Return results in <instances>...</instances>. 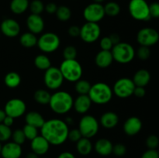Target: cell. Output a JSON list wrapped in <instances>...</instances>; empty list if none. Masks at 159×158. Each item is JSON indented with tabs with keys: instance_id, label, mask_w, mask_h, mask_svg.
<instances>
[{
	"instance_id": "obj_52",
	"label": "cell",
	"mask_w": 159,
	"mask_h": 158,
	"mask_svg": "<svg viewBox=\"0 0 159 158\" xmlns=\"http://www.w3.org/2000/svg\"><path fill=\"white\" fill-rule=\"evenodd\" d=\"M57 158H75V155L73 154L71 152H68V151H65V152H62L61 153L58 155Z\"/></svg>"
},
{
	"instance_id": "obj_31",
	"label": "cell",
	"mask_w": 159,
	"mask_h": 158,
	"mask_svg": "<svg viewBox=\"0 0 159 158\" xmlns=\"http://www.w3.org/2000/svg\"><path fill=\"white\" fill-rule=\"evenodd\" d=\"M51 94L45 89H38L34 92V99L40 105H46L49 104Z\"/></svg>"
},
{
	"instance_id": "obj_44",
	"label": "cell",
	"mask_w": 159,
	"mask_h": 158,
	"mask_svg": "<svg viewBox=\"0 0 159 158\" xmlns=\"http://www.w3.org/2000/svg\"><path fill=\"white\" fill-rule=\"evenodd\" d=\"M82 137V136L79 129H73L69 130V132H68V139H69L71 142L77 143Z\"/></svg>"
},
{
	"instance_id": "obj_34",
	"label": "cell",
	"mask_w": 159,
	"mask_h": 158,
	"mask_svg": "<svg viewBox=\"0 0 159 158\" xmlns=\"http://www.w3.org/2000/svg\"><path fill=\"white\" fill-rule=\"evenodd\" d=\"M56 16L60 21L66 22L69 20L71 17V11L68 6H61L57 7L55 12Z\"/></svg>"
},
{
	"instance_id": "obj_28",
	"label": "cell",
	"mask_w": 159,
	"mask_h": 158,
	"mask_svg": "<svg viewBox=\"0 0 159 158\" xmlns=\"http://www.w3.org/2000/svg\"><path fill=\"white\" fill-rule=\"evenodd\" d=\"M20 44L26 48H32L37 44V37L31 32H26L22 34L20 38Z\"/></svg>"
},
{
	"instance_id": "obj_32",
	"label": "cell",
	"mask_w": 159,
	"mask_h": 158,
	"mask_svg": "<svg viewBox=\"0 0 159 158\" xmlns=\"http://www.w3.org/2000/svg\"><path fill=\"white\" fill-rule=\"evenodd\" d=\"M92 85L86 80L79 79L75 82V89L79 94H88Z\"/></svg>"
},
{
	"instance_id": "obj_53",
	"label": "cell",
	"mask_w": 159,
	"mask_h": 158,
	"mask_svg": "<svg viewBox=\"0 0 159 158\" xmlns=\"http://www.w3.org/2000/svg\"><path fill=\"white\" fill-rule=\"evenodd\" d=\"M6 112H5L4 110L0 109V123H2L3 120H4V119L6 118Z\"/></svg>"
},
{
	"instance_id": "obj_20",
	"label": "cell",
	"mask_w": 159,
	"mask_h": 158,
	"mask_svg": "<svg viewBox=\"0 0 159 158\" xmlns=\"http://www.w3.org/2000/svg\"><path fill=\"white\" fill-rule=\"evenodd\" d=\"M92 101L88 94H79L74 100L73 107L76 112L79 114H85L90 109Z\"/></svg>"
},
{
	"instance_id": "obj_15",
	"label": "cell",
	"mask_w": 159,
	"mask_h": 158,
	"mask_svg": "<svg viewBox=\"0 0 159 158\" xmlns=\"http://www.w3.org/2000/svg\"><path fill=\"white\" fill-rule=\"evenodd\" d=\"M1 31L5 36L10 38L17 37L20 33V26L13 19H6L1 23Z\"/></svg>"
},
{
	"instance_id": "obj_14",
	"label": "cell",
	"mask_w": 159,
	"mask_h": 158,
	"mask_svg": "<svg viewBox=\"0 0 159 158\" xmlns=\"http://www.w3.org/2000/svg\"><path fill=\"white\" fill-rule=\"evenodd\" d=\"M4 111L6 116L16 119L25 114L26 111V105L22 99H12L6 102Z\"/></svg>"
},
{
	"instance_id": "obj_9",
	"label": "cell",
	"mask_w": 159,
	"mask_h": 158,
	"mask_svg": "<svg viewBox=\"0 0 159 158\" xmlns=\"http://www.w3.org/2000/svg\"><path fill=\"white\" fill-rule=\"evenodd\" d=\"M136 85L129 77H121L114 83L113 92L120 99H127L133 95Z\"/></svg>"
},
{
	"instance_id": "obj_56",
	"label": "cell",
	"mask_w": 159,
	"mask_h": 158,
	"mask_svg": "<svg viewBox=\"0 0 159 158\" xmlns=\"http://www.w3.org/2000/svg\"><path fill=\"white\" fill-rule=\"evenodd\" d=\"M94 2L96 3H99V4H102V2H103L104 0H93Z\"/></svg>"
},
{
	"instance_id": "obj_49",
	"label": "cell",
	"mask_w": 159,
	"mask_h": 158,
	"mask_svg": "<svg viewBox=\"0 0 159 158\" xmlns=\"http://www.w3.org/2000/svg\"><path fill=\"white\" fill-rule=\"evenodd\" d=\"M146 94L145 89H144V87H140V86H136L134 88V94L136 97L138 98H143Z\"/></svg>"
},
{
	"instance_id": "obj_40",
	"label": "cell",
	"mask_w": 159,
	"mask_h": 158,
	"mask_svg": "<svg viewBox=\"0 0 159 158\" xmlns=\"http://www.w3.org/2000/svg\"><path fill=\"white\" fill-rule=\"evenodd\" d=\"M151 55V50L149 47L141 46L137 51V56L141 60H146L149 58Z\"/></svg>"
},
{
	"instance_id": "obj_35",
	"label": "cell",
	"mask_w": 159,
	"mask_h": 158,
	"mask_svg": "<svg viewBox=\"0 0 159 158\" xmlns=\"http://www.w3.org/2000/svg\"><path fill=\"white\" fill-rule=\"evenodd\" d=\"M44 4L41 0H33L30 3L29 8L32 14L40 15L44 11Z\"/></svg>"
},
{
	"instance_id": "obj_12",
	"label": "cell",
	"mask_w": 159,
	"mask_h": 158,
	"mask_svg": "<svg viewBox=\"0 0 159 158\" xmlns=\"http://www.w3.org/2000/svg\"><path fill=\"white\" fill-rule=\"evenodd\" d=\"M159 40V33L154 28L144 27L137 34V41L141 46H149L156 44Z\"/></svg>"
},
{
	"instance_id": "obj_1",
	"label": "cell",
	"mask_w": 159,
	"mask_h": 158,
	"mask_svg": "<svg viewBox=\"0 0 159 158\" xmlns=\"http://www.w3.org/2000/svg\"><path fill=\"white\" fill-rule=\"evenodd\" d=\"M69 132L68 125L64 120L59 119H51L45 121L40 128L41 136L48 140L51 145L59 146L68 139Z\"/></svg>"
},
{
	"instance_id": "obj_11",
	"label": "cell",
	"mask_w": 159,
	"mask_h": 158,
	"mask_svg": "<svg viewBox=\"0 0 159 158\" xmlns=\"http://www.w3.org/2000/svg\"><path fill=\"white\" fill-rule=\"evenodd\" d=\"M101 35V28L96 23L86 22L80 27V35L82 40L85 43H92L96 42Z\"/></svg>"
},
{
	"instance_id": "obj_3",
	"label": "cell",
	"mask_w": 159,
	"mask_h": 158,
	"mask_svg": "<svg viewBox=\"0 0 159 158\" xmlns=\"http://www.w3.org/2000/svg\"><path fill=\"white\" fill-rule=\"evenodd\" d=\"M89 97L92 102L97 105H105L110 102L113 98V89L104 82H97L91 86Z\"/></svg>"
},
{
	"instance_id": "obj_29",
	"label": "cell",
	"mask_w": 159,
	"mask_h": 158,
	"mask_svg": "<svg viewBox=\"0 0 159 158\" xmlns=\"http://www.w3.org/2000/svg\"><path fill=\"white\" fill-rule=\"evenodd\" d=\"M4 82L8 88H16L21 83V77L17 72L11 71L5 76Z\"/></svg>"
},
{
	"instance_id": "obj_8",
	"label": "cell",
	"mask_w": 159,
	"mask_h": 158,
	"mask_svg": "<svg viewBox=\"0 0 159 158\" xmlns=\"http://www.w3.org/2000/svg\"><path fill=\"white\" fill-rule=\"evenodd\" d=\"M99 124L97 119L91 115H85L81 118L79 124V130L82 137L90 138L96 136L99 132Z\"/></svg>"
},
{
	"instance_id": "obj_5",
	"label": "cell",
	"mask_w": 159,
	"mask_h": 158,
	"mask_svg": "<svg viewBox=\"0 0 159 158\" xmlns=\"http://www.w3.org/2000/svg\"><path fill=\"white\" fill-rule=\"evenodd\" d=\"M113 60L119 64H126L134 60L135 50L131 44L126 42H120L114 45L111 50Z\"/></svg>"
},
{
	"instance_id": "obj_57",
	"label": "cell",
	"mask_w": 159,
	"mask_h": 158,
	"mask_svg": "<svg viewBox=\"0 0 159 158\" xmlns=\"http://www.w3.org/2000/svg\"><path fill=\"white\" fill-rule=\"evenodd\" d=\"M2 144H1V142H0V153H1V150H2Z\"/></svg>"
},
{
	"instance_id": "obj_37",
	"label": "cell",
	"mask_w": 159,
	"mask_h": 158,
	"mask_svg": "<svg viewBox=\"0 0 159 158\" xmlns=\"http://www.w3.org/2000/svg\"><path fill=\"white\" fill-rule=\"evenodd\" d=\"M12 133L10 127L6 126L3 123H0V142L9 140L12 136Z\"/></svg>"
},
{
	"instance_id": "obj_48",
	"label": "cell",
	"mask_w": 159,
	"mask_h": 158,
	"mask_svg": "<svg viewBox=\"0 0 159 158\" xmlns=\"http://www.w3.org/2000/svg\"><path fill=\"white\" fill-rule=\"evenodd\" d=\"M57 5L54 2L48 3V4L44 6V10L49 14H54L56 12V11H57Z\"/></svg>"
},
{
	"instance_id": "obj_13",
	"label": "cell",
	"mask_w": 159,
	"mask_h": 158,
	"mask_svg": "<svg viewBox=\"0 0 159 158\" xmlns=\"http://www.w3.org/2000/svg\"><path fill=\"white\" fill-rule=\"evenodd\" d=\"M106 15L104 6L99 3L93 2L88 5L83 10V17L86 22L98 23Z\"/></svg>"
},
{
	"instance_id": "obj_16",
	"label": "cell",
	"mask_w": 159,
	"mask_h": 158,
	"mask_svg": "<svg viewBox=\"0 0 159 158\" xmlns=\"http://www.w3.org/2000/svg\"><path fill=\"white\" fill-rule=\"evenodd\" d=\"M26 26L30 32L37 35L43 32L44 29V21L40 15L31 13L26 19Z\"/></svg>"
},
{
	"instance_id": "obj_26",
	"label": "cell",
	"mask_w": 159,
	"mask_h": 158,
	"mask_svg": "<svg viewBox=\"0 0 159 158\" xmlns=\"http://www.w3.org/2000/svg\"><path fill=\"white\" fill-rule=\"evenodd\" d=\"M93 149V145L89 138L82 137L76 143V150L78 153L82 156H87L89 154Z\"/></svg>"
},
{
	"instance_id": "obj_18",
	"label": "cell",
	"mask_w": 159,
	"mask_h": 158,
	"mask_svg": "<svg viewBox=\"0 0 159 158\" xmlns=\"http://www.w3.org/2000/svg\"><path fill=\"white\" fill-rule=\"evenodd\" d=\"M142 129V122L137 116H131L124 124V133L127 136H133L138 134Z\"/></svg>"
},
{
	"instance_id": "obj_45",
	"label": "cell",
	"mask_w": 159,
	"mask_h": 158,
	"mask_svg": "<svg viewBox=\"0 0 159 158\" xmlns=\"http://www.w3.org/2000/svg\"><path fill=\"white\" fill-rule=\"evenodd\" d=\"M149 12L151 17L159 18V2H153L149 5Z\"/></svg>"
},
{
	"instance_id": "obj_30",
	"label": "cell",
	"mask_w": 159,
	"mask_h": 158,
	"mask_svg": "<svg viewBox=\"0 0 159 158\" xmlns=\"http://www.w3.org/2000/svg\"><path fill=\"white\" fill-rule=\"evenodd\" d=\"M34 65L41 71H46L51 67V61L45 54H39L34 58Z\"/></svg>"
},
{
	"instance_id": "obj_43",
	"label": "cell",
	"mask_w": 159,
	"mask_h": 158,
	"mask_svg": "<svg viewBox=\"0 0 159 158\" xmlns=\"http://www.w3.org/2000/svg\"><path fill=\"white\" fill-rule=\"evenodd\" d=\"M112 153L117 156H123L127 153V148L124 144L117 143L116 145H113Z\"/></svg>"
},
{
	"instance_id": "obj_58",
	"label": "cell",
	"mask_w": 159,
	"mask_h": 158,
	"mask_svg": "<svg viewBox=\"0 0 159 158\" xmlns=\"http://www.w3.org/2000/svg\"><path fill=\"white\" fill-rule=\"evenodd\" d=\"M158 153H159V151H158Z\"/></svg>"
},
{
	"instance_id": "obj_51",
	"label": "cell",
	"mask_w": 159,
	"mask_h": 158,
	"mask_svg": "<svg viewBox=\"0 0 159 158\" xmlns=\"http://www.w3.org/2000/svg\"><path fill=\"white\" fill-rule=\"evenodd\" d=\"M14 119H13V118L10 117V116H6V118H5V119H4V120H3L2 123L4 124V125H6V126L11 127L12 125H13Z\"/></svg>"
},
{
	"instance_id": "obj_46",
	"label": "cell",
	"mask_w": 159,
	"mask_h": 158,
	"mask_svg": "<svg viewBox=\"0 0 159 158\" xmlns=\"http://www.w3.org/2000/svg\"><path fill=\"white\" fill-rule=\"evenodd\" d=\"M141 158H159L158 151H157L156 150L148 149L147 151L143 153Z\"/></svg>"
},
{
	"instance_id": "obj_36",
	"label": "cell",
	"mask_w": 159,
	"mask_h": 158,
	"mask_svg": "<svg viewBox=\"0 0 159 158\" xmlns=\"http://www.w3.org/2000/svg\"><path fill=\"white\" fill-rule=\"evenodd\" d=\"M23 131L26 136V139L30 141L38 136V129L33 125H28V124H26L24 125V127L23 128Z\"/></svg>"
},
{
	"instance_id": "obj_50",
	"label": "cell",
	"mask_w": 159,
	"mask_h": 158,
	"mask_svg": "<svg viewBox=\"0 0 159 158\" xmlns=\"http://www.w3.org/2000/svg\"><path fill=\"white\" fill-rule=\"evenodd\" d=\"M110 38V40H111L112 43H113V46L116 44H117V43H119L120 41V36L118 35L117 33H112L111 35L109 36Z\"/></svg>"
},
{
	"instance_id": "obj_39",
	"label": "cell",
	"mask_w": 159,
	"mask_h": 158,
	"mask_svg": "<svg viewBox=\"0 0 159 158\" xmlns=\"http://www.w3.org/2000/svg\"><path fill=\"white\" fill-rule=\"evenodd\" d=\"M11 137L12 138V142L16 143L19 145H22V144L24 143L26 139L23 129H16L15 131L12 133Z\"/></svg>"
},
{
	"instance_id": "obj_22",
	"label": "cell",
	"mask_w": 159,
	"mask_h": 158,
	"mask_svg": "<svg viewBox=\"0 0 159 158\" xmlns=\"http://www.w3.org/2000/svg\"><path fill=\"white\" fill-rule=\"evenodd\" d=\"M113 143L111 141L106 138H101L98 139L94 145V149L96 153L100 156H109L113 152Z\"/></svg>"
},
{
	"instance_id": "obj_25",
	"label": "cell",
	"mask_w": 159,
	"mask_h": 158,
	"mask_svg": "<svg viewBox=\"0 0 159 158\" xmlns=\"http://www.w3.org/2000/svg\"><path fill=\"white\" fill-rule=\"evenodd\" d=\"M132 80L136 86L145 87L150 82L151 74L149 71L145 69L138 70L134 74Z\"/></svg>"
},
{
	"instance_id": "obj_24",
	"label": "cell",
	"mask_w": 159,
	"mask_h": 158,
	"mask_svg": "<svg viewBox=\"0 0 159 158\" xmlns=\"http://www.w3.org/2000/svg\"><path fill=\"white\" fill-rule=\"evenodd\" d=\"M26 124L33 125L37 129H40L45 122L44 118L40 113L37 112H30L25 116Z\"/></svg>"
},
{
	"instance_id": "obj_47",
	"label": "cell",
	"mask_w": 159,
	"mask_h": 158,
	"mask_svg": "<svg viewBox=\"0 0 159 158\" xmlns=\"http://www.w3.org/2000/svg\"><path fill=\"white\" fill-rule=\"evenodd\" d=\"M68 34L70 37H73V38H76V37H79L80 35V27L78 26H71L68 28Z\"/></svg>"
},
{
	"instance_id": "obj_41",
	"label": "cell",
	"mask_w": 159,
	"mask_h": 158,
	"mask_svg": "<svg viewBox=\"0 0 159 158\" xmlns=\"http://www.w3.org/2000/svg\"><path fill=\"white\" fill-rule=\"evenodd\" d=\"M146 145L151 150H156L159 145V139L155 135H150L146 139Z\"/></svg>"
},
{
	"instance_id": "obj_59",
	"label": "cell",
	"mask_w": 159,
	"mask_h": 158,
	"mask_svg": "<svg viewBox=\"0 0 159 158\" xmlns=\"http://www.w3.org/2000/svg\"><path fill=\"white\" fill-rule=\"evenodd\" d=\"M44 158H46V157H44Z\"/></svg>"
},
{
	"instance_id": "obj_27",
	"label": "cell",
	"mask_w": 159,
	"mask_h": 158,
	"mask_svg": "<svg viewBox=\"0 0 159 158\" xmlns=\"http://www.w3.org/2000/svg\"><path fill=\"white\" fill-rule=\"evenodd\" d=\"M29 6V0H12L10 3V9L13 13L20 15L27 10Z\"/></svg>"
},
{
	"instance_id": "obj_55",
	"label": "cell",
	"mask_w": 159,
	"mask_h": 158,
	"mask_svg": "<svg viewBox=\"0 0 159 158\" xmlns=\"http://www.w3.org/2000/svg\"><path fill=\"white\" fill-rule=\"evenodd\" d=\"M65 122H66V123L68 124V125H69V124H72L73 122H74V120H73L72 118H71V117H67L66 119H65Z\"/></svg>"
},
{
	"instance_id": "obj_2",
	"label": "cell",
	"mask_w": 159,
	"mask_h": 158,
	"mask_svg": "<svg viewBox=\"0 0 159 158\" xmlns=\"http://www.w3.org/2000/svg\"><path fill=\"white\" fill-rule=\"evenodd\" d=\"M73 98L65 91H58L51 94L48 105L54 113L64 115L73 108Z\"/></svg>"
},
{
	"instance_id": "obj_33",
	"label": "cell",
	"mask_w": 159,
	"mask_h": 158,
	"mask_svg": "<svg viewBox=\"0 0 159 158\" xmlns=\"http://www.w3.org/2000/svg\"><path fill=\"white\" fill-rule=\"evenodd\" d=\"M104 11L107 15L114 17L119 15L120 12V6L115 2H110L104 6Z\"/></svg>"
},
{
	"instance_id": "obj_7",
	"label": "cell",
	"mask_w": 159,
	"mask_h": 158,
	"mask_svg": "<svg viewBox=\"0 0 159 158\" xmlns=\"http://www.w3.org/2000/svg\"><path fill=\"white\" fill-rule=\"evenodd\" d=\"M61 44L58 35L52 32L43 33L37 39V46L43 53L50 54L57 50Z\"/></svg>"
},
{
	"instance_id": "obj_6",
	"label": "cell",
	"mask_w": 159,
	"mask_h": 158,
	"mask_svg": "<svg viewBox=\"0 0 159 158\" xmlns=\"http://www.w3.org/2000/svg\"><path fill=\"white\" fill-rule=\"evenodd\" d=\"M128 10L132 18L138 21H148L152 18L149 12V5L146 0H130Z\"/></svg>"
},
{
	"instance_id": "obj_21",
	"label": "cell",
	"mask_w": 159,
	"mask_h": 158,
	"mask_svg": "<svg viewBox=\"0 0 159 158\" xmlns=\"http://www.w3.org/2000/svg\"><path fill=\"white\" fill-rule=\"evenodd\" d=\"M113 54L111 50H101L97 53L95 57V63L96 66L100 68H107L113 62Z\"/></svg>"
},
{
	"instance_id": "obj_4",
	"label": "cell",
	"mask_w": 159,
	"mask_h": 158,
	"mask_svg": "<svg viewBox=\"0 0 159 158\" xmlns=\"http://www.w3.org/2000/svg\"><path fill=\"white\" fill-rule=\"evenodd\" d=\"M61 72L65 80L69 82H76L81 79L83 73L82 67L76 59L64 60L60 65Z\"/></svg>"
},
{
	"instance_id": "obj_17",
	"label": "cell",
	"mask_w": 159,
	"mask_h": 158,
	"mask_svg": "<svg viewBox=\"0 0 159 158\" xmlns=\"http://www.w3.org/2000/svg\"><path fill=\"white\" fill-rule=\"evenodd\" d=\"M50 145L51 144L41 135L40 136L38 135L37 137L32 139L30 143L32 152L35 153L38 156H43V155L46 154L49 150Z\"/></svg>"
},
{
	"instance_id": "obj_10",
	"label": "cell",
	"mask_w": 159,
	"mask_h": 158,
	"mask_svg": "<svg viewBox=\"0 0 159 158\" xmlns=\"http://www.w3.org/2000/svg\"><path fill=\"white\" fill-rule=\"evenodd\" d=\"M64 77L59 68L52 67L45 71L43 81L47 88L50 90H57L62 85Z\"/></svg>"
},
{
	"instance_id": "obj_23",
	"label": "cell",
	"mask_w": 159,
	"mask_h": 158,
	"mask_svg": "<svg viewBox=\"0 0 159 158\" xmlns=\"http://www.w3.org/2000/svg\"><path fill=\"white\" fill-rule=\"evenodd\" d=\"M100 124L106 129H113L119 123V116L113 112H107L100 117Z\"/></svg>"
},
{
	"instance_id": "obj_38",
	"label": "cell",
	"mask_w": 159,
	"mask_h": 158,
	"mask_svg": "<svg viewBox=\"0 0 159 158\" xmlns=\"http://www.w3.org/2000/svg\"><path fill=\"white\" fill-rule=\"evenodd\" d=\"M63 57L65 60H74L77 57V50L74 46H67L63 50Z\"/></svg>"
},
{
	"instance_id": "obj_54",
	"label": "cell",
	"mask_w": 159,
	"mask_h": 158,
	"mask_svg": "<svg viewBox=\"0 0 159 158\" xmlns=\"http://www.w3.org/2000/svg\"><path fill=\"white\" fill-rule=\"evenodd\" d=\"M26 158H39V156L34 152H30L26 155Z\"/></svg>"
},
{
	"instance_id": "obj_19",
	"label": "cell",
	"mask_w": 159,
	"mask_h": 158,
	"mask_svg": "<svg viewBox=\"0 0 159 158\" xmlns=\"http://www.w3.org/2000/svg\"><path fill=\"white\" fill-rule=\"evenodd\" d=\"M22 152L21 145L14 142H9L2 146L0 154L3 158H20Z\"/></svg>"
},
{
	"instance_id": "obj_42",
	"label": "cell",
	"mask_w": 159,
	"mask_h": 158,
	"mask_svg": "<svg viewBox=\"0 0 159 158\" xmlns=\"http://www.w3.org/2000/svg\"><path fill=\"white\" fill-rule=\"evenodd\" d=\"M99 46L102 50H111L113 44L110 37H104L101 39L100 42H99Z\"/></svg>"
}]
</instances>
